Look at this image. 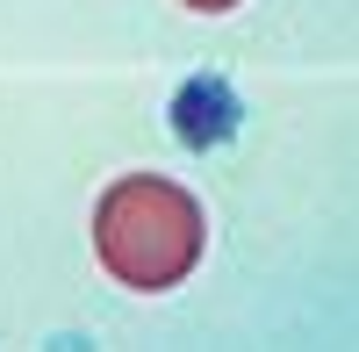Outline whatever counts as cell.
I'll list each match as a JSON object with an SVG mask.
<instances>
[{
    "mask_svg": "<svg viewBox=\"0 0 359 352\" xmlns=\"http://www.w3.org/2000/svg\"><path fill=\"white\" fill-rule=\"evenodd\" d=\"M187 8H194V15H230L237 0H187Z\"/></svg>",
    "mask_w": 359,
    "mask_h": 352,
    "instance_id": "cell-2",
    "label": "cell"
},
{
    "mask_svg": "<svg viewBox=\"0 0 359 352\" xmlns=\"http://www.w3.org/2000/svg\"><path fill=\"white\" fill-rule=\"evenodd\" d=\"M94 252L123 287L165 295L201 259V201L165 172H123L94 201Z\"/></svg>",
    "mask_w": 359,
    "mask_h": 352,
    "instance_id": "cell-1",
    "label": "cell"
}]
</instances>
